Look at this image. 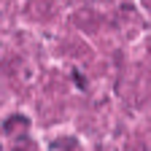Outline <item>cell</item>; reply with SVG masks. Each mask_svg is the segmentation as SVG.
Segmentation results:
<instances>
[{"instance_id": "obj_2", "label": "cell", "mask_w": 151, "mask_h": 151, "mask_svg": "<svg viewBox=\"0 0 151 151\" xmlns=\"http://www.w3.org/2000/svg\"><path fill=\"white\" fill-rule=\"evenodd\" d=\"M65 146L68 148H78V143H76L73 138H62V140H54L51 143V148H65Z\"/></svg>"}, {"instance_id": "obj_1", "label": "cell", "mask_w": 151, "mask_h": 151, "mask_svg": "<svg viewBox=\"0 0 151 151\" xmlns=\"http://www.w3.org/2000/svg\"><path fill=\"white\" fill-rule=\"evenodd\" d=\"M16 127H30V122H27V116H22V113H16V116H11L6 124H3V132H8V135H14V132H19Z\"/></svg>"}, {"instance_id": "obj_3", "label": "cell", "mask_w": 151, "mask_h": 151, "mask_svg": "<svg viewBox=\"0 0 151 151\" xmlns=\"http://www.w3.org/2000/svg\"><path fill=\"white\" fill-rule=\"evenodd\" d=\"M73 76H76V84H78V86H81V89H86V84H84V78H81V73H78V70H76V73H73Z\"/></svg>"}]
</instances>
